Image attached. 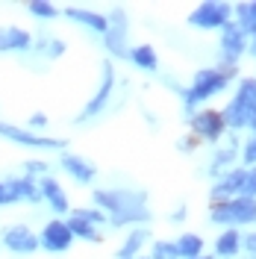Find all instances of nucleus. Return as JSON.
<instances>
[{
	"label": "nucleus",
	"instance_id": "30",
	"mask_svg": "<svg viewBox=\"0 0 256 259\" xmlns=\"http://www.w3.org/2000/svg\"><path fill=\"white\" fill-rule=\"evenodd\" d=\"M48 165L45 162H27V174H45Z\"/></svg>",
	"mask_w": 256,
	"mask_h": 259
},
{
	"label": "nucleus",
	"instance_id": "7",
	"mask_svg": "<svg viewBox=\"0 0 256 259\" xmlns=\"http://www.w3.org/2000/svg\"><path fill=\"white\" fill-rule=\"evenodd\" d=\"M0 136H6V139H12L15 145H27V147H50V150H62L65 147L62 139H41V136H32L27 130L9 127V124H0Z\"/></svg>",
	"mask_w": 256,
	"mask_h": 259
},
{
	"label": "nucleus",
	"instance_id": "9",
	"mask_svg": "<svg viewBox=\"0 0 256 259\" xmlns=\"http://www.w3.org/2000/svg\"><path fill=\"white\" fill-rule=\"evenodd\" d=\"M3 244L15 253H32L38 247V239L27 227H9V230H3Z\"/></svg>",
	"mask_w": 256,
	"mask_h": 259
},
{
	"label": "nucleus",
	"instance_id": "15",
	"mask_svg": "<svg viewBox=\"0 0 256 259\" xmlns=\"http://www.w3.org/2000/svg\"><path fill=\"white\" fill-rule=\"evenodd\" d=\"M244 174L247 171H230L218 186H212V200H224L230 194H239L241 186H244Z\"/></svg>",
	"mask_w": 256,
	"mask_h": 259
},
{
	"label": "nucleus",
	"instance_id": "11",
	"mask_svg": "<svg viewBox=\"0 0 256 259\" xmlns=\"http://www.w3.org/2000/svg\"><path fill=\"white\" fill-rule=\"evenodd\" d=\"M221 48H224V53H227V65H233L241 56V50H244V32H241L236 24H227L224 27Z\"/></svg>",
	"mask_w": 256,
	"mask_h": 259
},
{
	"label": "nucleus",
	"instance_id": "24",
	"mask_svg": "<svg viewBox=\"0 0 256 259\" xmlns=\"http://www.w3.org/2000/svg\"><path fill=\"white\" fill-rule=\"evenodd\" d=\"M233 147H227V150H221V153H215V159H212V165H209V174H218V171H224L227 165L233 162Z\"/></svg>",
	"mask_w": 256,
	"mask_h": 259
},
{
	"label": "nucleus",
	"instance_id": "25",
	"mask_svg": "<svg viewBox=\"0 0 256 259\" xmlns=\"http://www.w3.org/2000/svg\"><path fill=\"white\" fill-rule=\"evenodd\" d=\"M150 259H180V256H177V244L156 242V244H153V256H150Z\"/></svg>",
	"mask_w": 256,
	"mask_h": 259
},
{
	"label": "nucleus",
	"instance_id": "26",
	"mask_svg": "<svg viewBox=\"0 0 256 259\" xmlns=\"http://www.w3.org/2000/svg\"><path fill=\"white\" fill-rule=\"evenodd\" d=\"M30 12L35 18H53L56 15V6H53V3H41V0H35V3H30Z\"/></svg>",
	"mask_w": 256,
	"mask_h": 259
},
{
	"label": "nucleus",
	"instance_id": "35",
	"mask_svg": "<svg viewBox=\"0 0 256 259\" xmlns=\"http://www.w3.org/2000/svg\"><path fill=\"white\" fill-rule=\"evenodd\" d=\"M183 218H186V209H183V206H180V209L174 212V221H183Z\"/></svg>",
	"mask_w": 256,
	"mask_h": 259
},
{
	"label": "nucleus",
	"instance_id": "10",
	"mask_svg": "<svg viewBox=\"0 0 256 259\" xmlns=\"http://www.w3.org/2000/svg\"><path fill=\"white\" fill-rule=\"evenodd\" d=\"M192 130L197 136H203L209 142L221 139V130H224V121H221V112H200L192 118Z\"/></svg>",
	"mask_w": 256,
	"mask_h": 259
},
{
	"label": "nucleus",
	"instance_id": "36",
	"mask_svg": "<svg viewBox=\"0 0 256 259\" xmlns=\"http://www.w3.org/2000/svg\"><path fill=\"white\" fill-rule=\"evenodd\" d=\"M247 127H253V130H256V109H253V115H250V121H247Z\"/></svg>",
	"mask_w": 256,
	"mask_h": 259
},
{
	"label": "nucleus",
	"instance_id": "33",
	"mask_svg": "<svg viewBox=\"0 0 256 259\" xmlns=\"http://www.w3.org/2000/svg\"><path fill=\"white\" fill-rule=\"evenodd\" d=\"M244 247L250 250V256H256V233H253V236H247V239H244Z\"/></svg>",
	"mask_w": 256,
	"mask_h": 259
},
{
	"label": "nucleus",
	"instance_id": "18",
	"mask_svg": "<svg viewBox=\"0 0 256 259\" xmlns=\"http://www.w3.org/2000/svg\"><path fill=\"white\" fill-rule=\"evenodd\" d=\"M6 186H9V192H12V197H15V200H38V197H41V194H38V186H35L30 177L9 180Z\"/></svg>",
	"mask_w": 256,
	"mask_h": 259
},
{
	"label": "nucleus",
	"instance_id": "32",
	"mask_svg": "<svg viewBox=\"0 0 256 259\" xmlns=\"http://www.w3.org/2000/svg\"><path fill=\"white\" fill-rule=\"evenodd\" d=\"M244 159H247V162H256V136H253V142L247 145V150H244Z\"/></svg>",
	"mask_w": 256,
	"mask_h": 259
},
{
	"label": "nucleus",
	"instance_id": "1",
	"mask_svg": "<svg viewBox=\"0 0 256 259\" xmlns=\"http://www.w3.org/2000/svg\"><path fill=\"white\" fill-rule=\"evenodd\" d=\"M95 200L103 209L112 212V224H130V221H147L150 212L144 209V194L142 192H95Z\"/></svg>",
	"mask_w": 256,
	"mask_h": 259
},
{
	"label": "nucleus",
	"instance_id": "29",
	"mask_svg": "<svg viewBox=\"0 0 256 259\" xmlns=\"http://www.w3.org/2000/svg\"><path fill=\"white\" fill-rule=\"evenodd\" d=\"M74 218H80V221H86V224H103V215L100 212H86V209H80V212H74Z\"/></svg>",
	"mask_w": 256,
	"mask_h": 259
},
{
	"label": "nucleus",
	"instance_id": "5",
	"mask_svg": "<svg viewBox=\"0 0 256 259\" xmlns=\"http://www.w3.org/2000/svg\"><path fill=\"white\" fill-rule=\"evenodd\" d=\"M189 21H192V27H197V30L227 27L230 24V3H224V0H209V3L194 9Z\"/></svg>",
	"mask_w": 256,
	"mask_h": 259
},
{
	"label": "nucleus",
	"instance_id": "39",
	"mask_svg": "<svg viewBox=\"0 0 256 259\" xmlns=\"http://www.w3.org/2000/svg\"><path fill=\"white\" fill-rule=\"evenodd\" d=\"M250 259H256V256H250Z\"/></svg>",
	"mask_w": 256,
	"mask_h": 259
},
{
	"label": "nucleus",
	"instance_id": "23",
	"mask_svg": "<svg viewBox=\"0 0 256 259\" xmlns=\"http://www.w3.org/2000/svg\"><path fill=\"white\" fill-rule=\"evenodd\" d=\"M239 233H224L218 242H215V253L218 256H233V253H239Z\"/></svg>",
	"mask_w": 256,
	"mask_h": 259
},
{
	"label": "nucleus",
	"instance_id": "17",
	"mask_svg": "<svg viewBox=\"0 0 256 259\" xmlns=\"http://www.w3.org/2000/svg\"><path fill=\"white\" fill-rule=\"evenodd\" d=\"M68 18L71 21H80L82 27H89V30H97V32H109V21L103 15H95V12H86V9H68Z\"/></svg>",
	"mask_w": 256,
	"mask_h": 259
},
{
	"label": "nucleus",
	"instance_id": "38",
	"mask_svg": "<svg viewBox=\"0 0 256 259\" xmlns=\"http://www.w3.org/2000/svg\"><path fill=\"white\" fill-rule=\"evenodd\" d=\"M197 259H209V256H197Z\"/></svg>",
	"mask_w": 256,
	"mask_h": 259
},
{
	"label": "nucleus",
	"instance_id": "16",
	"mask_svg": "<svg viewBox=\"0 0 256 259\" xmlns=\"http://www.w3.org/2000/svg\"><path fill=\"white\" fill-rule=\"evenodd\" d=\"M62 168L74 180H80V183H92V180H95V168H92L86 159H80V156H71V153L62 156Z\"/></svg>",
	"mask_w": 256,
	"mask_h": 259
},
{
	"label": "nucleus",
	"instance_id": "34",
	"mask_svg": "<svg viewBox=\"0 0 256 259\" xmlns=\"http://www.w3.org/2000/svg\"><path fill=\"white\" fill-rule=\"evenodd\" d=\"M30 124H32V127H45V124H48V118L38 112V115H32V118H30Z\"/></svg>",
	"mask_w": 256,
	"mask_h": 259
},
{
	"label": "nucleus",
	"instance_id": "37",
	"mask_svg": "<svg viewBox=\"0 0 256 259\" xmlns=\"http://www.w3.org/2000/svg\"><path fill=\"white\" fill-rule=\"evenodd\" d=\"M250 53H253V56H256V41H253V45H250Z\"/></svg>",
	"mask_w": 256,
	"mask_h": 259
},
{
	"label": "nucleus",
	"instance_id": "14",
	"mask_svg": "<svg viewBox=\"0 0 256 259\" xmlns=\"http://www.w3.org/2000/svg\"><path fill=\"white\" fill-rule=\"evenodd\" d=\"M30 48H32L30 32L18 30V27L0 30V50H30Z\"/></svg>",
	"mask_w": 256,
	"mask_h": 259
},
{
	"label": "nucleus",
	"instance_id": "21",
	"mask_svg": "<svg viewBox=\"0 0 256 259\" xmlns=\"http://www.w3.org/2000/svg\"><path fill=\"white\" fill-rule=\"evenodd\" d=\"M236 12H239V30L256 35V3H241Z\"/></svg>",
	"mask_w": 256,
	"mask_h": 259
},
{
	"label": "nucleus",
	"instance_id": "2",
	"mask_svg": "<svg viewBox=\"0 0 256 259\" xmlns=\"http://www.w3.org/2000/svg\"><path fill=\"white\" fill-rule=\"evenodd\" d=\"M253 109H256V80H244L239 85V95L233 97L230 106L221 112V121H224V127H236V130L247 127Z\"/></svg>",
	"mask_w": 256,
	"mask_h": 259
},
{
	"label": "nucleus",
	"instance_id": "20",
	"mask_svg": "<svg viewBox=\"0 0 256 259\" xmlns=\"http://www.w3.org/2000/svg\"><path fill=\"white\" fill-rule=\"evenodd\" d=\"M200 250H203V239H200V236L186 233V236L177 242V256H183V259H197Z\"/></svg>",
	"mask_w": 256,
	"mask_h": 259
},
{
	"label": "nucleus",
	"instance_id": "3",
	"mask_svg": "<svg viewBox=\"0 0 256 259\" xmlns=\"http://www.w3.org/2000/svg\"><path fill=\"white\" fill-rule=\"evenodd\" d=\"M209 218L215 224H250V221H256V200L253 197H236V200L218 203L209 212Z\"/></svg>",
	"mask_w": 256,
	"mask_h": 259
},
{
	"label": "nucleus",
	"instance_id": "12",
	"mask_svg": "<svg viewBox=\"0 0 256 259\" xmlns=\"http://www.w3.org/2000/svg\"><path fill=\"white\" fill-rule=\"evenodd\" d=\"M38 194L50 203V209L53 212H68V197H65L62 186H59L53 177H45L41 183H38Z\"/></svg>",
	"mask_w": 256,
	"mask_h": 259
},
{
	"label": "nucleus",
	"instance_id": "6",
	"mask_svg": "<svg viewBox=\"0 0 256 259\" xmlns=\"http://www.w3.org/2000/svg\"><path fill=\"white\" fill-rule=\"evenodd\" d=\"M112 85H115V71L109 62H103V80H100V89H97V95L86 103V109H82V115L77 118V121H89V118H95L103 106H106V100H109V95H112Z\"/></svg>",
	"mask_w": 256,
	"mask_h": 259
},
{
	"label": "nucleus",
	"instance_id": "13",
	"mask_svg": "<svg viewBox=\"0 0 256 259\" xmlns=\"http://www.w3.org/2000/svg\"><path fill=\"white\" fill-rule=\"evenodd\" d=\"M112 21H115V30L106 32V45H109V50H112L115 56H127V50H124V35H127V21H124V12H121V9H115Z\"/></svg>",
	"mask_w": 256,
	"mask_h": 259
},
{
	"label": "nucleus",
	"instance_id": "28",
	"mask_svg": "<svg viewBox=\"0 0 256 259\" xmlns=\"http://www.w3.org/2000/svg\"><path fill=\"white\" fill-rule=\"evenodd\" d=\"M241 194H244V197H253V194H256V168L244 174V186H241Z\"/></svg>",
	"mask_w": 256,
	"mask_h": 259
},
{
	"label": "nucleus",
	"instance_id": "19",
	"mask_svg": "<svg viewBox=\"0 0 256 259\" xmlns=\"http://www.w3.org/2000/svg\"><path fill=\"white\" fill-rule=\"evenodd\" d=\"M130 59L139 65V68H144V71H156V65H159L156 50L150 48V45H139V48H133L130 50Z\"/></svg>",
	"mask_w": 256,
	"mask_h": 259
},
{
	"label": "nucleus",
	"instance_id": "27",
	"mask_svg": "<svg viewBox=\"0 0 256 259\" xmlns=\"http://www.w3.org/2000/svg\"><path fill=\"white\" fill-rule=\"evenodd\" d=\"M38 50H41L45 56H59V53L65 50V45H62V41H56V38H53V41H50V38H45V41L38 45Z\"/></svg>",
	"mask_w": 256,
	"mask_h": 259
},
{
	"label": "nucleus",
	"instance_id": "22",
	"mask_svg": "<svg viewBox=\"0 0 256 259\" xmlns=\"http://www.w3.org/2000/svg\"><path fill=\"white\" fill-rule=\"evenodd\" d=\"M68 230H71V236H80L86 242H100V233H97L92 224L80 221V218H71V221H68Z\"/></svg>",
	"mask_w": 256,
	"mask_h": 259
},
{
	"label": "nucleus",
	"instance_id": "8",
	"mask_svg": "<svg viewBox=\"0 0 256 259\" xmlns=\"http://www.w3.org/2000/svg\"><path fill=\"white\" fill-rule=\"evenodd\" d=\"M71 230H68V224H62V221H50L45 230H41V239H38V244L41 247H48V250H68V244H71Z\"/></svg>",
	"mask_w": 256,
	"mask_h": 259
},
{
	"label": "nucleus",
	"instance_id": "4",
	"mask_svg": "<svg viewBox=\"0 0 256 259\" xmlns=\"http://www.w3.org/2000/svg\"><path fill=\"white\" fill-rule=\"evenodd\" d=\"M230 74H233V71H215V68H203V71H197L194 85L186 92V103H200V100H206V97L218 95V92L227 85Z\"/></svg>",
	"mask_w": 256,
	"mask_h": 259
},
{
	"label": "nucleus",
	"instance_id": "31",
	"mask_svg": "<svg viewBox=\"0 0 256 259\" xmlns=\"http://www.w3.org/2000/svg\"><path fill=\"white\" fill-rule=\"evenodd\" d=\"M15 197H12V192H9V186L6 183H0V203H12Z\"/></svg>",
	"mask_w": 256,
	"mask_h": 259
}]
</instances>
